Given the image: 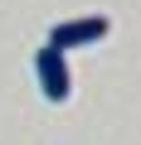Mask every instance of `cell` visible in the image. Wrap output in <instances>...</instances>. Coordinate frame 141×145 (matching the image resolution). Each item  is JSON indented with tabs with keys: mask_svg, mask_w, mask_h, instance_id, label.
<instances>
[{
	"mask_svg": "<svg viewBox=\"0 0 141 145\" xmlns=\"http://www.w3.org/2000/svg\"><path fill=\"white\" fill-rule=\"evenodd\" d=\"M107 29H112V20H107V15H78V20L54 24L44 44H49V48H58V53H68V48H93L97 39H107Z\"/></svg>",
	"mask_w": 141,
	"mask_h": 145,
	"instance_id": "cell-1",
	"label": "cell"
},
{
	"mask_svg": "<svg viewBox=\"0 0 141 145\" xmlns=\"http://www.w3.org/2000/svg\"><path fill=\"white\" fill-rule=\"evenodd\" d=\"M34 78H39V92L49 97V102H68L73 97V72H68V58L58 53V48H39L34 53Z\"/></svg>",
	"mask_w": 141,
	"mask_h": 145,
	"instance_id": "cell-2",
	"label": "cell"
}]
</instances>
